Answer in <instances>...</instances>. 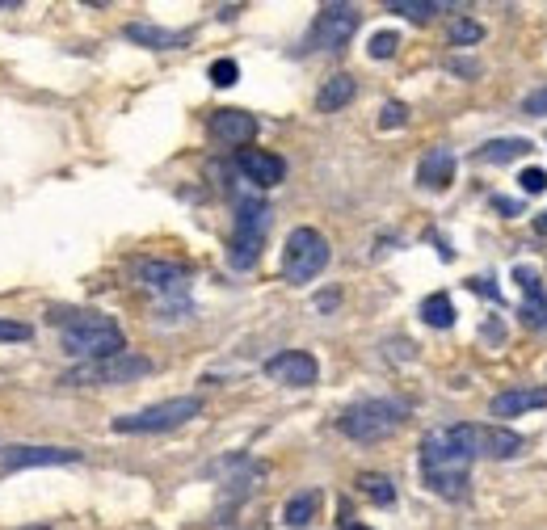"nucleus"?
<instances>
[{"label":"nucleus","mask_w":547,"mask_h":530,"mask_svg":"<svg viewBox=\"0 0 547 530\" xmlns=\"http://www.w3.org/2000/svg\"><path fill=\"white\" fill-rule=\"evenodd\" d=\"M358 493L375 501V505H396V484L388 476H379V472H362L358 476Z\"/></svg>","instance_id":"4be33fe9"},{"label":"nucleus","mask_w":547,"mask_h":530,"mask_svg":"<svg viewBox=\"0 0 547 530\" xmlns=\"http://www.w3.org/2000/svg\"><path fill=\"white\" fill-rule=\"evenodd\" d=\"M518 186H522V194H543L547 190V173L543 169H522Z\"/></svg>","instance_id":"c85d7f7f"},{"label":"nucleus","mask_w":547,"mask_h":530,"mask_svg":"<svg viewBox=\"0 0 547 530\" xmlns=\"http://www.w3.org/2000/svg\"><path fill=\"white\" fill-rule=\"evenodd\" d=\"M404 122H409V106H404V101H388V106L379 110V127H383V131L404 127Z\"/></svg>","instance_id":"cd10ccee"},{"label":"nucleus","mask_w":547,"mask_h":530,"mask_svg":"<svg viewBox=\"0 0 547 530\" xmlns=\"http://www.w3.org/2000/svg\"><path fill=\"white\" fill-rule=\"evenodd\" d=\"M341 530H371V526H362V522H350V518H341Z\"/></svg>","instance_id":"f704fd0d"},{"label":"nucleus","mask_w":547,"mask_h":530,"mask_svg":"<svg viewBox=\"0 0 547 530\" xmlns=\"http://www.w3.org/2000/svg\"><path fill=\"white\" fill-rule=\"evenodd\" d=\"M493 207L505 211V219H514V215H518V202H510V198H493Z\"/></svg>","instance_id":"72a5a7b5"},{"label":"nucleus","mask_w":547,"mask_h":530,"mask_svg":"<svg viewBox=\"0 0 547 530\" xmlns=\"http://www.w3.org/2000/svg\"><path fill=\"white\" fill-rule=\"evenodd\" d=\"M202 413V400L198 396H177V400H160V404H148L139 413H127V417H114V434H165V430H177Z\"/></svg>","instance_id":"423d86ee"},{"label":"nucleus","mask_w":547,"mask_h":530,"mask_svg":"<svg viewBox=\"0 0 547 530\" xmlns=\"http://www.w3.org/2000/svg\"><path fill=\"white\" fill-rule=\"evenodd\" d=\"M468 472H472V451L459 438V425L451 430H434L421 442V476L425 488L447 501H459L468 493Z\"/></svg>","instance_id":"f257e3e1"},{"label":"nucleus","mask_w":547,"mask_h":530,"mask_svg":"<svg viewBox=\"0 0 547 530\" xmlns=\"http://www.w3.org/2000/svg\"><path fill=\"white\" fill-rule=\"evenodd\" d=\"M358 9L354 5H324L312 22V34H308V51H341L354 38L358 30Z\"/></svg>","instance_id":"6e6552de"},{"label":"nucleus","mask_w":547,"mask_h":530,"mask_svg":"<svg viewBox=\"0 0 547 530\" xmlns=\"http://www.w3.org/2000/svg\"><path fill=\"white\" fill-rule=\"evenodd\" d=\"M329 257H333L329 240H324L316 228H295L287 236V249H282V278H287L291 287H303V282L324 274Z\"/></svg>","instance_id":"39448f33"},{"label":"nucleus","mask_w":547,"mask_h":530,"mask_svg":"<svg viewBox=\"0 0 547 530\" xmlns=\"http://www.w3.org/2000/svg\"><path fill=\"white\" fill-rule=\"evenodd\" d=\"M30 530H47V526H30Z\"/></svg>","instance_id":"e433bc0d"},{"label":"nucleus","mask_w":547,"mask_h":530,"mask_svg":"<svg viewBox=\"0 0 547 530\" xmlns=\"http://www.w3.org/2000/svg\"><path fill=\"white\" fill-rule=\"evenodd\" d=\"M152 375V358L144 354H110V358H97V362H80L72 366V371L59 379V383H68V387H118V383H135V379H144Z\"/></svg>","instance_id":"20e7f679"},{"label":"nucleus","mask_w":547,"mask_h":530,"mask_svg":"<svg viewBox=\"0 0 547 530\" xmlns=\"http://www.w3.org/2000/svg\"><path fill=\"white\" fill-rule=\"evenodd\" d=\"M127 38L139 47H152V51H173V47H186L190 34L186 30H165V26H152V22H131Z\"/></svg>","instance_id":"f3484780"},{"label":"nucleus","mask_w":547,"mask_h":530,"mask_svg":"<svg viewBox=\"0 0 547 530\" xmlns=\"http://www.w3.org/2000/svg\"><path fill=\"white\" fill-rule=\"evenodd\" d=\"M236 80H240V64H236V59H215V64H211V85L232 89Z\"/></svg>","instance_id":"bb28decb"},{"label":"nucleus","mask_w":547,"mask_h":530,"mask_svg":"<svg viewBox=\"0 0 547 530\" xmlns=\"http://www.w3.org/2000/svg\"><path fill=\"white\" fill-rule=\"evenodd\" d=\"M459 438L463 446L472 451V459H514L522 455V434L505 430V425H459Z\"/></svg>","instance_id":"1a4fd4ad"},{"label":"nucleus","mask_w":547,"mask_h":530,"mask_svg":"<svg viewBox=\"0 0 547 530\" xmlns=\"http://www.w3.org/2000/svg\"><path fill=\"white\" fill-rule=\"evenodd\" d=\"M316 509H320V493H299V497L287 501V509H282V522H287L291 530H303L316 518Z\"/></svg>","instance_id":"aec40b11"},{"label":"nucleus","mask_w":547,"mask_h":530,"mask_svg":"<svg viewBox=\"0 0 547 530\" xmlns=\"http://www.w3.org/2000/svg\"><path fill=\"white\" fill-rule=\"evenodd\" d=\"M270 232V207L266 202H240L236 211V228L228 240V265L232 270H253L261 257V244Z\"/></svg>","instance_id":"0eeeda50"},{"label":"nucleus","mask_w":547,"mask_h":530,"mask_svg":"<svg viewBox=\"0 0 547 530\" xmlns=\"http://www.w3.org/2000/svg\"><path fill=\"white\" fill-rule=\"evenodd\" d=\"M354 93H358L354 76L337 72V76H329V80H324V85H320V93H316V110H324V114H337V110H346L350 101H354Z\"/></svg>","instance_id":"a211bd4d"},{"label":"nucleus","mask_w":547,"mask_h":530,"mask_svg":"<svg viewBox=\"0 0 547 530\" xmlns=\"http://www.w3.org/2000/svg\"><path fill=\"white\" fill-rule=\"evenodd\" d=\"M80 463V451L72 446H9L0 455V472H22V467H64Z\"/></svg>","instance_id":"f8f14e48"},{"label":"nucleus","mask_w":547,"mask_h":530,"mask_svg":"<svg viewBox=\"0 0 547 530\" xmlns=\"http://www.w3.org/2000/svg\"><path fill=\"white\" fill-rule=\"evenodd\" d=\"M59 341L72 358H85V362H97V358H110V354H123L127 350V337L123 329L101 316V312H76V316H64L59 320Z\"/></svg>","instance_id":"f03ea898"},{"label":"nucleus","mask_w":547,"mask_h":530,"mask_svg":"<svg viewBox=\"0 0 547 530\" xmlns=\"http://www.w3.org/2000/svg\"><path fill=\"white\" fill-rule=\"evenodd\" d=\"M417 181L425 190H447L455 181V152L451 148H430L417 165Z\"/></svg>","instance_id":"2eb2a0df"},{"label":"nucleus","mask_w":547,"mask_h":530,"mask_svg":"<svg viewBox=\"0 0 547 530\" xmlns=\"http://www.w3.org/2000/svg\"><path fill=\"white\" fill-rule=\"evenodd\" d=\"M0 341H30V324H22V320H0Z\"/></svg>","instance_id":"c756f323"},{"label":"nucleus","mask_w":547,"mask_h":530,"mask_svg":"<svg viewBox=\"0 0 547 530\" xmlns=\"http://www.w3.org/2000/svg\"><path fill=\"white\" fill-rule=\"evenodd\" d=\"M371 59H392L396 51H400V34L396 30H379V34H371Z\"/></svg>","instance_id":"a878e982"},{"label":"nucleus","mask_w":547,"mask_h":530,"mask_svg":"<svg viewBox=\"0 0 547 530\" xmlns=\"http://www.w3.org/2000/svg\"><path fill=\"white\" fill-rule=\"evenodd\" d=\"M388 9L400 13V17H409V22H430L442 5H434V0H392Z\"/></svg>","instance_id":"b1692460"},{"label":"nucleus","mask_w":547,"mask_h":530,"mask_svg":"<svg viewBox=\"0 0 547 530\" xmlns=\"http://www.w3.org/2000/svg\"><path fill=\"white\" fill-rule=\"evenodd\" d=\"M522 110H526V114H547V89H539V93L526 97V101H522Z\"/></svg>","instance_id":"7c9ffc66"},{"label":"nucleus","mask_w":547,"mask_h":530,"mask_svg":"<svg viewBox=\"0 0 547 530\" xmlns=\"http://www.w3.org/2000/svg\"><path fill=\"white\" fill-rule=\"evenodd\" d=\"M266 375L282 387H312L320 379V362L308 350H282L266 362Z\"/></svg>","instance_id":"9b49d317"},{"label":"nucleus","mask_w":547,"mask_h":530,"mask_svg":"<svg viewBox=\"0 0 547 530\" xmlns=\"http://www.w3.org/2000/svg\"><path fill=\"white\" fill-rule=\"evenodd\" d=\"M531 152V139H493V144H484L476 152L480 165H510V160H522Z\"/></svg>","instance_id":"6ab92c4d"},{"label":"nucleus","mask_w":547,"mask_h":530,"mask_svg":"<svg viewBox=\"0 0 547 530\" xmlns=\"http://www.w3.org/2000/svg\"><path fill=\"white\" fill-rule=\"evenodd\" d=\"M135 278L160 299H181L190 291V270L177 261H135Z\"/></svg>","instance_id":"9d476101"},{"label":"nucleus","mask_w":547,"mask_h":530,"mask_svg":"<svg viewBox=\"0 0 547 530\" xmlns=\"http://www.w3.org/2000/svg\"><path fill=\"white\" fill-rule=\"evenodd\" d=\"M404 417H409V404L400 400H358L337 417V430L354 442H379L392 438L404 425Z\"/></svg>","instance_id":"7ed1b4c3"},{"label":"nucleus","mask_w":547,"mask_h":530,"mask_svg":"<svg viewBox=\"0 0 547 530\" xmlns=\"http://www.w3.org/2000/svg\"><path fill=\"white\" fill-rule=\"evenodd\" d=\"M522 324H526V329H547V295H543V287L539 291H526V299H522Z\"/></svg>","instance_id":"5701e85b"},{"label":"nucleus","mask_w":547,"mask_h":530,"mask_svg":"<svg viewBox=\"0 0 547 530\" xmlns=\"http://www.w3.org/2000/svg\"><path fill=\"white\" fill-rule=\"evenodd\" d=\"M535 232H539V236H547V211L535 219Z\"/></svg>","instance_id":"c9c22d12"},{"label":"nucleus","mask_w":547,"mask_h":530,"mask_svg":"<svg viewBox=\"0 0 547 530\" xmlns=\"http://www.w3.org/2000/svg\"><path fill=\"white\" fill-rule=\"evenodd\" d=\"M531 409H547V387H514L493 396V417H522Z\"/></svg>","instance_id":"dca6fc26"},{"label":"nucleus","mask_w":547,"mask_h":530,"mask_svg":"<svg viewBox=\"0 0 547 530\" xmlns=\"http://www.w3.org/2000/svg\"><path fill=\"white\" fill-rule=\"evenodd\" d=\"M447 34H451V43H455V47H472V43H480V38H484V26L472 22V17H455Z\"/></svg>","instance_id":"393cba45"},{"label":"nucleus","mask_w":547,"mask_h":530,"mask_svg":"<svg viewBox=\"0 0 547 530\" xmlns=\"http://www.w3.org/2000/svg\"><path fill=\"white\" fill-rule=\"evenodd\" d=\"M514 278L522 282V291H539V274L526 270V265H514Z\"/></svg>","instance_id":"2f4dec72"},{"label":"nucleus","mask_w":547,"mask_h":530,"mask_svg":"<svg viewBox=\"0 0 547 530\" xmlns=\"http://www.w3.org/2000/svg\"><path fill=\"white\" fill-rule=\"evenodd\" d=\"M236 169L245 173L257 190H274L287 181V160L274 156V152H261V148H240L236 152Z\"/></svg>","instance_id":"ddd939ff"},{"label":"nucleus","mask_w":547,"mask_h":530,"mask_svg":"<svg viewBox=\"0 0 547 530\" xmlns=\"http://www.w3.org/2000/svg\"><path fill=\"white\" fill-rule=\"evenodd\" d=\"M421 320L425 324H430V329H451V324H455V303H451V295H430V299H425L421 303Z\"/></svg>","instance_id":"412c9836"},{"label":"nucleus","mask_w":547,"mask_h":530,"mask_svg":"<svg viewBox=\"0 0 547 530\" xmlns=\"http://www.w3.org/2000/svg\"><path fill=\"white\" fill-rule=\"evenodd\" d=\"M257 135V118L249 110H215L211 114V139L224 148H245Z\"/></svg>","instance_id":"4468645a"},{"label":"nucleus","mask_w":547,"mask_h":530,"mask_svg":"<svg viewBox=\"0 0 547 530\" xmlns=\"http://www.w3.org/2000/svg\"><path fill=\"white\" fill-rule=\"evenodd\" d=\"M455 76H480V64H476V59H451V64H447Z\"/></svg>","instance_id":"473e14b6"}]
</instances>
